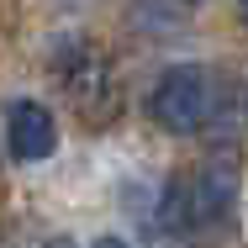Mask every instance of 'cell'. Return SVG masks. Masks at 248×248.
I'll return each instance as SVG.
<instances>
[{
  "label": "cell",
  "mask_w": 248,
  "mask_h": 248,
  "mask_svg": "<svg viewBox=\"0 0 248 248\" xmlns=\"http://www.w3.org/2000/svg\"><path fill=\"white\" fill-rule=\"evenodd\" d=\"M211 106H217V79H211V69H201V63H174V69H164L158 74V85H153V122L164 127V132H196L206 127V116H211Z\"/></svg>",
  "instance_id": "obj_1"
},
{
  "label": "cell",
  "mask_w": 248,
  "mask_h": 248,
  "mask_svg": "<svg viewBox=\"0 0 248 248\" xmlns=\"http://www.w3.org/2000/svg\"><path fill=\"white\" fill-rule=\"evenodd\" d=\"M53 74H58V85L69 90V100L85 111V116H111V106H116V90H111V69H106V58L95 53V43H85V37H69V43H58L53 48Z\"/></svg>",
  "instance_id": "obj_2"
},
{
  "label": "cell",
  "mask_w": 248,
  "mask_h": 248,
  "mask_svg": "<svg viewBox=\"0 0 248 248\" xmlns=\"http://www.w3.org/2000/svg\"><path fill=\"white\" fill-rule=\"evenodd\" d=\"M185 201H190V232H217L232 222V206H238V153L222 148L211 153L196 169V180L185 185Z\"/></svg>",
  "instance_id": "obj_3"
},
{
  "label": "cell",
  "mask_w": 248,
  "mask_h": 248,
  "mask_svg": "<svg viewBox=\"0 0 248 248\" xmlns=\"http://www.w3.org/2000/svg\"><path fill=\"white\" fill-rule=\"evenodd\" d=\"M5 143H11V158L16 164H37V158H53L58 148V122L43 100H11L5 111Z\"/></svg>",
  "instance_id": "obj_4"
},
{
  "label": "cell",
  "mask_w": 248,
  "mask_h": 248,
  "mask_svg": "<svg viewBox=\"0 0 248 248\" xmlns=\"http://www.w3.org/2000/svg\"><path fill=\"white\" fill-rule=\"evenodd\" d=\"M90 248H127L122 238H100V243H90Z\"/></svg>",
  "instance_id": "obj_5"
},
{
  "label": "cell",
  "mask_w": 248,
  "mask_h": 248,
  "mask_svg": "<svg viewBox=\"0 0 248 248\" xmlns=\"http://www.w3.org/2000/svg\"><path fill=\"white\" fill-rule=\"evenodd\" d=\"M238 16H243V21H248V0H238Z\"/></svg>",
  "instance_id": "obj_6"
},
{
  "label": "cell",
  "mask_w": 248,
  "mask_h": 248,
  "mask_svg": "<svg viewBox=\"0 0 248 248\" xmlns=\"http://www.w3.org/2000/svg\"><path fill=\"white\" fill-rule=\"evenodd\" d=\"M48 248H69V243H48Z\"/></svg>",
  "instance_id": "obj_7"
}]
</instances>
